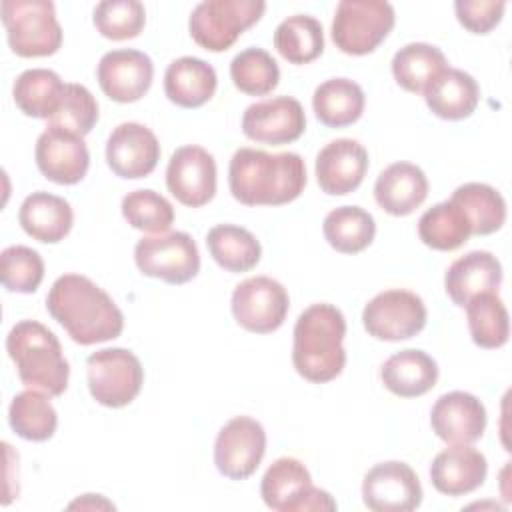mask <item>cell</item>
<instances>
[{
  "label": "cell",
  "instance_id": "1",
  "mask_svg": "<svg viewBox=\"0 0 512 512\" xmlns=\"http://www.w3.org/2000/svg\"><path fill=\"white\" fill-rule=\"evenodd\" d=\"M46 310L80 346L114 340L124 330L120 308L82 274L60 276L46 296Z\"/></svg>",
  "mask_w": 512,
  "mask_h": 512
},
{
  "label": "cell",
  "instance_id": "2",
  "mask_svg": "<svg viewBox=\"0 0 512 512\" xmlns=\"http://www.w3.org/2000/svg\"><path fill=\"white\" fill-rule=\"evenodd\" d=\"M228 186L240 204L282 206L304 192L306 164L296 152L238 148L228 166Z\"/></svg>",
  "mask_w": 512,
  "mask_h": 512
},
{
  "label": "cell",
  "instance_id": "3",
  "mask_svg": "<svg viewBox=\"0 0 512 512\" xmlns=\"http://www.w3.org/2000/svg\"><path fill=\"white\" fill-rule=\"evenodd\" d=\"M346 318L340 308L320 302L308 306L296 320L292 364L296 372L314 384L340 376L346 364Z\"/></svg>",
  "mask_w": 512,
  "mask_h": 512
},
{
  "label": "cell",
  "instance_id": "4",
  "mask_svg": "<svg viewBox=\"0 0 512 512\" xmlns=\"http://www.w3.org/2000/svg\"><path fill=\"white\" fill-rule=\"evenodd\" d=\"M6 352L26 388L50 396L64 394L70 366L56 334L36 320L16 322L6 336Z\"/></svg>",
  "mask_w": 512,
  "mask_h": 512
},
{
  "label": "cell",
  "instance_id": "5",
  "mask_svg": "<svg viewBox=\"0 0 512 512\" xmlns=\"http://www.w3.org/2000/svg\"><path fill=\"white\" fill-rule=\"evenodd\" d=\"M2 24L8 44L22 58L52 56L62 44V28L50 0H4Z\"/></svg>",
  "mask_w": 512,
  "mask_h": 512
},
{
  "label": "cell",
  "instance_id": "6",
  "mask_svg": "<svg viewBox=\"0 0 512 512\" xmlns=\"http://www.w3.org/2000/svg\"><path fill=\"white\" fill-rule=\"evenodd\" d=\"M266 10L262 0H204L190 14V36L210 52L228 50Z\"/></svg>",
  "mask_w": 512,
  "mask_h": 512
},
{
  "label": "cell",
  "instance_id": "7",
  "mask_svg": "<svg viewBox=\"0 0 512 512\" xmlns=\"http://www.w3.org/2000/svg\"><path fill=\"white\" fill-rule=\"evenodd\" d=\"M396 14L384 0H342L332 20V42L344 54L374 52L394 28Z\"/></svg>",
  "mask_w": 512,
  "mask_h": 512
},
{
  "label": "cell",
  "instance_id": "8",
  "mask_svg": "<svg viewBox=\"0 0 512 512\" xmlns=\"http://www.w3.org/2000/svg\"><path fill=\"white\" fill-rule=\"evenodd\" d=\"M88 390L106 408L128 406L142 390L144 368L126 348H104L88 356Z\"/></svg>",
  "mask_w": 512,
  "mask_h": 512
},
{
  "label": "cell",
  "instance_id": "9",
  "mask_svg": "<svg viewBox=\"0 0 512 512\" xmlns=\"http://www.w3.org/2000/svg\"><path fill=\"white\" fill-rule=\"evenodd\" d=\"M134 262L144 276L168 284H186L200 270L198 246L186 232L144 236L136 242Z\"/></svg>",
  "mask_w": 512,
  "mask_h": 512
},
{
  "label": "cell",
  "instance_id": "10",
  "mask_svg": "<svg viewBox=\"0 0 512 512\" xmlns=\"http://www.w3.org/2000/svg\"><path fill=\"white\" fill-rule=\"evenodd\" d=\"M426 316V306L418 294L392 288L376 294L364 306L362 324L376 340L400 342L422 332Z\"/></svg>",
  "mask_w": 512,
  "mask_h": 512
},
{
  "label": "cell",
  "instance_id": "11",
  "mask_svg": "<svg viewBox=\"0 0 512 512\" xmlns=\"http://www.w3.org/2000/svg\"><path fill=\"white\" fill-rule=\"evenodd\" d=\"M288 308V290L270 276L246 278L232 292L234 320L254 334L278 330L286 320Z\"/></svg>",
  "mask_w": 512,
  "mask_h": 512
},
{
  "label": "cell",
  "instance_id": "12",
  "mask_svg": "<svg viewBox=\"0 0 512 512\" xmlns=\"http://www.w3.org/2000/svg\"><path fill=\"white\" fill-rule=\"evenodd\" d=\"M266 452V432L250 416L228 420L214 442V464L230 480H246L260 466Z\"/></svg>",
  "mask_w": 512,
  "mask_h": 512
},
{
  "label": "cell",
  "instance_id": "13",
  "mask_svg": "<svg viewBox=\"0 0 512 512\" xmlns=\"http://www.w3.org/2000/svg\"><path fill=\"white\" fill-rule=\"evenodd\" d=\"M362 500L372 512H412L422 502V486L406 462L388 460L366 472Z\"/></svg>",
  "mask_w": 512,
  "mask_h": 512
},
{
  "label": "cell",
  "instance_id": "14",
  "mask_svg": "<svg viewBox=\"0 0 512 512\" xmlns=\"http://www.w3.org/2000/svg\"><path fill=\"white\" fill-rule=\"evenodd\" d=\"M36 166L44 178L56 184H78L90 166V152L84 136L60 126H46L34 148Z\"/></svg>",
  "mask_w": 512,
  "mask_h": 512
},
{
  "label": "cell",
  "instance_id": "15",
  "mask_svg": "<svg viewBox=\"0 0 512 512\" xmlns=\"http://www.w3.org/2000/svg\"><path fill=\"white\" fill-rule=\"evenodd\" d=\"M306 130L302 104L292 96H274L250 104L242 114V132L260 144L282 146L298 140Z\"/></svg>",
  "mask_w": 512,
  "mask_h": 512
},
{
  "label": "cell",
  "instance_id": "16",
  "mask_svg": "<svg viewBox=\"0 0 512 512\" xmlns=\"http://www.w3.org/2000/svg\"><path fill=\"white\" fill-rule=\"evenodd\" d=\"M168 192L184 206L200 208L216 194V162L202 146L178 148L166 168Z\"/></svg>",
  "mask_w": 512,
  "mask_h": 512
},
{
  "label": "cell",
  "instance_id": "17",
  "mask_svg": "<svg viewBox=\"0 0 512 512\" xmlns=\"http://www.w3.org/2000/svg\"><path fill=\"white\" fill-rule=\"evenodd\" d=\"M102 92L120 104L140 100L152 86V58L134 48H118L106 52L96 68Z\"/></svg>",
  "mask_w": 512,
  "mask_h": 512
},
{
  "label": "cell",
  "instance_id": "18",
  "mask_svg": "<svg viewBox=\"0 0 512 512\" xmlns=\"http://www.w3.org/2000/svg\"><path fill=\"white\" fill-rule=\"evenodd\" d=\"M160 160L156 134L140 122L118 124L106 142V162L110 170L126 180L148 176Z\"/></svg>",
  "mask_w": 512,
  "mask_h": 512
},
{
  "label": "cell",
  "instance_id": "19",
  "mask_svg": "<svg viewBox=\"0 0 512 512\" xmlns=\"http://www.w3.org/2000/svg\"><path fill=\"white\" fill-rule=\"evenodd\" d=\"M434 434L446 444H474L486 428V408L470 392L442 394L430 412Z\"/></svg>",
  "mask_w": 512,
  "mask_h": 512
},
{
  "label": "cell",
  "instance_id": "20",
  "mask_svg": "<svg viewBox=\"0 0 512 512\" xmlns=\"http://www.w3.org/2000/svg\"><path fill=\"white\" fill-rule=\"evenodd\" d=\"M314 170L322 192L344 196L362 184L368 170V152L352 138H336L318 152Z\"/></svg>",
  "mask_w": 512,
  "mask_h": 512
},
{
  "label": "cell",
  "instance_id": "21",
  "mask_svg": "<svg viewBox=\"0 0 512 512\" xmlns=\"http://www.w3.org/2000/svg\"><path fill=\"white\" fill-rule=\"evenodd\" d=\"M486 456L470 444H450L430 464L432 486L446 496H464L486 480Z\"/></svg>",
  "mask_w": 512,
  "mask_h": 512
},
{
  "label": "cell",
  "instance_id": "22",
  "mask_svg": "<svg viewBox=\"0 0 512 512\" xmlns=\"http://www.w3.org/2000/svg\"><path fill=\"white\" fill-rule=\"evenodd\" d=\"M502 282L500 260L486 250H472L454 260L444 276V288L456 306H466L474 296L498 292Z\"/></svg>",
  "mask_w": 512,
  "mask_h": 512
},
{
  "label": "cell",
  "instance_id": "23",
  "mask_svg": "<svg viewBox=\"0 0 512 512\" xmlns=\"http://www.w3.org/2000/svg\"><path fill=\"white\" fill-rule=\"evenodd\" d=\"M428 196V178L412 162H394L384 168L374 184L378 206L392 216L412 214Z\"/></svg>",
  "mask_w": 512,
  "mask_h": 512
},
{
  "label": "cell",
  "instance_id": "24",
  "mask_svg": "<svg viewBox=\"0 0 512 512\" xmlns=\"http://www.w3.org/2000/svg\"><path fill=\"white\" fill-rule=\"evenodd\" d=\"M18 222L34 240L56 244L72 230L74 212L68 200L40 190L24 198L18 210Z\"/></svg>",
  "mask_w": 512,
  "mask_h": 512
},
{
  "label": "cell",
  "instance_id": "25",
  "mask_svg": "<svg viewBox=\"0 0 512 512\" xmlns=\"http://www.w3.org/2000/svg\"><path fill=\"white\" fill-rule=\"evenodd\" d=\"M422 94L430 112L444 120L468 118L480 100V88L474 76L458 68L442 70Z\"/></svg>",
  "mask_w": 512,
  "mask_h": 512
},
{
  "label": "cell",
  "instance_id": "26",
  "mask_svg": "<svg viewBox=\"0 0 512 512\" xmlns=\"http://www.w3.org/2000/svg\"><path fill=\"white\" fill-rule=\"evenodd\" d=\"M216 86V70L196 56L176 58L164 72V92L172 104L182 108L206 104L214 96Z\"/></svg>",
  "mask_w": 512,
  "mask_h": 512
},
{
  "label": "cell",
  "instance_id": "27",
  "mask_svg": "<svg viewBox=\"0 0 512 512\" xmlns=\"http://www.w3.org/2000/svg\"><path fill=\"white\" fill-rule=\"evenodd\" d=\"M382 384L400 398H416L430 392L438 380L436 360L418 348L392 354L380 368Z\"/></svg>",
  "mask_w": 512,
  "mask_h": 512
},
{
  "label": "cell",
  "instance_id": "28",
  "mask_svg": "<svg viewBox=\"0 0 512 512\" xmlns=\"http://www.w3.org/2000/svg\"><path fill=\"white\" fill-rule=\"evenodd\" d=\"M364 92L350 78H330L322 82L312 96L316 118L328 128H344L354 124L364 112Z\"/></svg>",
  "mask_w": 512,
  "mask_h": 512
},
{
  "label": "cell",
  "instance_id": "29",
  "mask_svg": "<svg viewBox=\"0 0 512 512\" xmlns=\"http://www.w3.org/2000/svg\"><path fill=\"white\" fill-rule=\"evenodd\" d=\"M312 486L308 468L290 456L274 460L262 476L260 496L264 504L278 512H296L304 492Z\"/></svg>",
  "mask_w": 512,
  "mask_h": 512
},
{
  "label": "cell",
  "instance_id": "30",
  "mask_svg": "<svg viewBox=\"0 0 512 512\" xmlns=\"http://www.w3.org/2000/svg\"><path fill=\"white\" fill-rule=\"evenodd\" d=\"M206 246L214 262L234 274L252 270L262 256L256 236L236 224H218L208 230Z\"/></svg>",
  "mask_w": 512,
  "mask_h": 512
},
{
  "label": "cell",
  "instance_id": "31",
  "mask_svg": "<svg viewBox=\"0 0 512 512\" xmlns=\"http://www.w3.org/2000/svg\"><path fill=\"white\" fill-rule=\"evenodd\" d=\"M64 86L66 84L54 70L30 68L14 80L12 96L26 116L50 120L60 108Z\"/></svg>",
  "mask_w": 512,
  "mask_h": 512
},
{
  "label": "cell",
  "instance_id": "32",
  "mask_svg": "<svg viewBox=\"0 0 512 512\" xmlns=\"http://www.w3.org/2000/svg\"><path fill=\"white\" fill-rule=\"evenodd\" d=\"M450 200L466 214L476 236L492 234L506 222V202L490 184L466 182L452 192Z\"/></svg>",
  "mask_w": 512,
  "mask_h": 512
},
{
  "label": "cell",
  "instance_id": "33",
  "mask_svg": "<svg viewBox=\"0 0 512 512\" xmlns=\"http://www.w3.org/2000/svg\"><path fill=\"white\" fill-rule=\"evenodd\" d=\"M8 422L20 438L30 442H44L54 436L58 414L50 402V394L28 388L12 398L8 408Z\"/></svg>",
  "mask_w": 512,
  "mask_h": 512
},
{
  "label": "cell",
  "instance_id": "34",
  "mask_svg": "<svg viewBox=\"0 0 512 512\" xmlns=\"http://www.w3.org/2000/svg\"><path fill=\"white\" fill-rule=\"evenodd\" d=\"M446 68L448 62L444 52L426 42H410L392 58L394 80L398 86L414 94L424 92V88Z\"/></svg>",
  "mask_w": 512,
  "mask_h": 512
},
{
  "label": "cell",
  "instance_id": "35",
  "mask_svg": "<svg viewBox=\"0 0 512 512\" xmlns=\"http://www.w3.org/2000/svg\"><path fill=\"white\" fill-rule=\"evenodd\" d=\"M322 232L336 252L358 254L372 244L376 222L372 214L360 206H338L326 214Z\"/></svg>",
  "mask_w": 512,
  "mask_h": 512
},
{
  "label": "cell",
  "instance_id": "36",
  "mask_svg": "<svg viewBox=\"0 0 512 512\" xmlns=\"http://www.w3.org/2000/svg\"><path fill=\"white\" fill-rule=\"evenodd\" d=\"M418 236L426 246L450 252L460 248L472 236V228L460 206L452 200H444L420 216Z\"/></svg>",
  "mask_w": 512,
  "mask_h": 512
},
{
  "label": "cell",
  "instance_id": "37",
  "mask_svg": "<svg viewBox=\"0 0 512 512\" xmlns=\"http://www.w3.org/2000/svg\"><path fill=\"white\" fill-rule=\"evenodd\" d=\"M274 46L290 64H308L324 50L322 24L310 14L288 16L274 32Z\"/></svg>",
  "mask_w": 512,
  "mask_h": 512
},
{
  "label": "cell",
  "instance_id": "38",
  "mask_svg": "<svg viewBox=\"0 0 512 512\" xmlns=\"http://www.w3.org/2000/svg\"><path fill=\"white\" fill-rule=\"evenodd\" d=\"M472 342L480 348H500L510 336V318L498 292H484L466 304Z\"/></svg>",
  "mask_w": 512,
  "mask_h": 512
},
{
  "label": "cell",
  "instance_id": "39",
  "mask_svg": "<svg viewBox=\"0 0 512 512\" xmlns=\"http://www.w3.org/2000/svg\"><path fill=\"white\" fill-rule=\"evenodd\" d=\"M230 78L240 92L248 96H266L278 86L280 68L272 54L252 46L232 58Z\"/></svg>",
  "mask_w": 512,
  "mask_h": 512
},
{
  "label": "cell",
  "instance_id": "40",
  "mask_svg": "<svg viewBox=\"0 0 512 512\" xmlns=\"http://www.w3.org/2000/svg\"><path fill=\"white\" fill-rule=\"evenodd\" d=\"M122 216L124 220L142 232L164 234L174 222L172 204L158 192L142 188L128 192L122 198Z\"/></svg>",
  "mask_w": 512,
  "mask_h": 512
},
{
  "label": "cell",
  "instance_id": "41",
  "mask_svg": "<svg viewBox=\"0 0 512 512\" xmlns=\"http://www.w3.org/2000/svg\"><path fill=\"white\" fill-rule=\"evenodd\" d=\"M94 26L108 40L136 38L146 24L144 4L138 0H104L94 8Z\"/></svg>",
  "mask_w": 512,
  "mask_h": 512
},
{
  "label": "cell",
  "instance_id": "42",
  "mask_svg": "<svg viewBox=\"0 0 512 512\" xmlns=\"http://www.w3.org/2000/svg\"><path fill=\"white\" fill-rule=\"evenodd\" d=\"M44 278L42 256L28 246H8L0 254V280L8 292L32 294Z\"/></svg>",
  "mask_w": 512,
  "mask_h": 512
},
{
  "label": "cell",
  "instance_id": "43",
  "mask_svg": "<svg viewBox=\"0 0 512 512\" xmlns=\"http://www.w3.org/2000/svg\"><path fill=\"white\" fill-rule=\"evenodd\" d=\"M98 122V102L82 84H66L60 108L48 120V126H60L74 134L86 136Z\"/></svg>",
  "mask_w": 512,
  "mask_h": 512
},
{
  "label": "cell",
  "instance_id": "44",
  "mask_svg": "<svg viewBox=\"0 0 512 512\" xmlns=\"http://www.w3.org/2000/svg\"><path fill=\"white\" fill-rule=\"evenodd\" d=\"M458 22L472 34H488L504 16V0H458L454 2Z\"/></svg>",
  "mask_w": 512,
  "mask_h": 512
},
{
  "label": "cell",
  "instance_id": "45",
  "mask_svg": "<svg viewBox=\"0 0 512 512\" xmlns=\"http://www.w3.org/2000/svg\"><path fill=\"white\" fill-rule=\"evenodd\" d=\"M68 508H114L108 500H104L100 494H84V498L72 502Z\"/></svg>",
  "mask_w": 512,
  "mask_h": 512
}]
</instances>
